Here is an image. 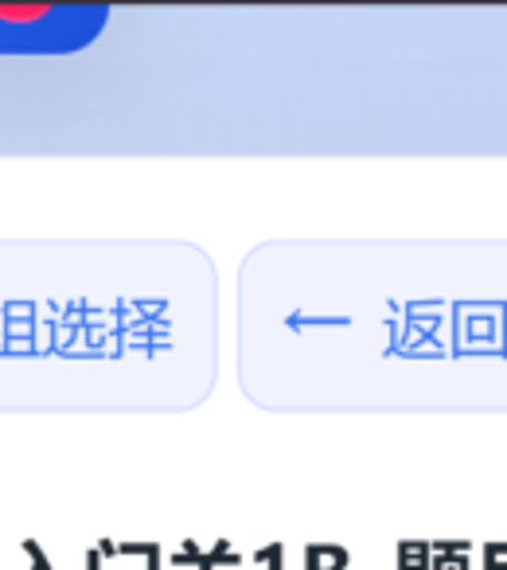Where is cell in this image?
I'll return each instance as SVG.
<instances>
[{"label":"cell","mask_w":507,"mask_h":570,"mask_svg":"<svg viewBox=\"0 0 507 570\" xmlns=\"http://www.w3.org/2000/svg\"><path fill=\"white\" fill-rule=\"evenodd\" d=\"M106 24L98 4H36L0 9V51H67Z\"/></svg>","instance_id":"obj_1"}]
</instances>
